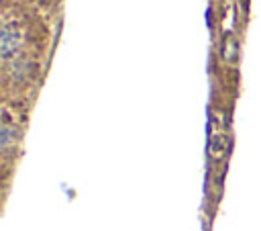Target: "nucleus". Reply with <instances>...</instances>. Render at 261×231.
Masks as SVG:
<instances>
[{
    "label": "nucleus",
    "mask_w": 261,
    "mask_h": 231,
    "mask_svg": "<svg viewBox=\"0 0 261 231\" xmlns=\"http://www.w3.org/2000/svg\"><path fill=\"white\" fill-rule=\"evenodd\" d=\"M20 45V31L14 22H6L2 27V39H0V49L4 57H10L12 51H16Z\"/></svg>",
    "instance_id": "f257e3e1"
}]
</instances>
